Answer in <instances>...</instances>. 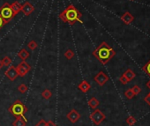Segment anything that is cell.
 Segmentation results:
<instances>
[{
	"label": "cell",
	"instance_id": "cell-1",
	"mask_svg": "<svg viewBox=\"0 0 150 126\" xmlns=\"http://www.w3.org/2000/svg\"><path fill=\"white\" fill-rule=\"evenodd\" d=\"M93 55L103 64H106L116 55V51L106 42H103L93 51Z\"/></svg>",
	"mask_w": 150,
	"mask_h": 126
},
{
	"label": "cell",
	"instance_id": "cell-2",
	"mask_svg": "<svg viewBox=\"0 0 150 126\" xmlns=\"http://www.w3.org/2000/svg\"><path fill=\"white\" fill-rule=\"evenodd\" d=\"M81 17L82 13L73 5H68L59 14V19L63 22L68 23L72 26L74 25L77 21L81 22Z\"/></svg>",
	"mask_w": 150,
	"mask_h": 126
},
{
	"label": "cell",
	"instance_id": "cell-3",
	"mask_svg": "<svg viewBox=\"0 0 150 126\" xmlns=\"http://www.w3.org/2000/svg\"><path fill=\"white\" fill-rule=\"evenodd\" d=\"M8 110L15 117H19V116L25 117V115L27 112V108L20 100H17L8 108Z\"/></svg>",
	"mask_w": 150,
	"mask_h": 126
},
{
	"label": "cell",
	"instance_id": "cell-4",
	"mask_svg": "<svg viewBox=\"0 0 150 126\" xmlns=\"http://www.w3.org/2000/svg\"><path fill=\"white\" fill-rule=\"evenodd\" d=\"M0 16L2 17V19L4 20L5 24L9 23L15 17V15L11 8L10 4L5 3L1 7H0Z\"/></svg>",
	"mask_w": 150,
	"mask_h": 126
},
{
	"label": "cell",
	"instance_id": "cell-5",
	"mask_svg": "<svg viewBox=\"0 0 150 126\" xmlns=\"http://www.w3.org/2000/svg\"><path fill=\"white\" fill-rule=\"evenodd\" d=\"M90 117V120H92V122L96 124V125H99L101 123L104 119H105V115L100 110H95V111H93L91 113V115L89 116Z\"/></svg>",
	"mask_w": 150,
	"mask_h": 126
},
{
	"label": "cell",
	"instance_id": "cell-6",
	"mask_svg": "<svg viewBox=\"0 0 150 126\" xmlns=\"http://www.w3.org/2000/svg\"><path fill=\"white\" fill-rule=\"evenodd\" d=\"M16 70H17V73H18L19 76L24 77L29 73V71L31 70V66L26 61H21V63H20L17 65V67H16Z\"/></svg>",
	"mask_w": 150,
	"mask_h": 126
},
{
	"label": "cell",
	"instance_id": "cell-7",
	"mask_svg": "<svg viewBox=\"0 0 150 126\" xmlns=\"http://www.w3.org/2000/svg\"><path fill=\"white\" fill-rule=\"evenodd\" d=\"M5 75L11 81H14L16 79L18 78V76H19V74L17 73V70H16V67H14L12 65H10V67L5 71Z\"/></svg>",
	"mask_w": 150,
	"mask_h": 126
},
{
	"label": "cell",
	"instance_id": "cell-8",
	"mask_svg": "<svg viewBox=\"0 0 150 126\" xmlns=\"http://www.w3.org/2000/svg\"><path fill=\"white\" fill-rule=\"evenodd\" d=\"M94 79L99 86H103L109 80V77L103 73V71H99V73L95 76Z\"/></svg>",
	"mask_w": 150,
	"mask_h": 126
},
{
	"label": "cell",
	"instance_id": "cell-9",
	"mask_svg": "<svg viewBox=\"0 0 150 126\" xmlns=\"http://www.w3.org/2000/svg\"><path fill=\"white\" fill-rule=\"evenodd\" d=\"M66 117H67V119L72 123H75L80 119V114L76 110H72L67 115H66Z\"/></svg>",
	"mask_w": 150,
	"mask_h": 126
},
{
	"label": "cell",
	"instance_id": "cell-10",
	"mask_svg": "<svg viewBox=\"0 0 150 126\" xmlns=\"http://www.w3.org/2000/svg\"><path fill=\"white\" fill-rule=\"evenodd\" d=\"M21 11H22V12L26 15V16H29L33 12L35 11V7H34V5H33L31 3H29V2H25L24 3V5L21 6Z\"/></svg>",
	"mask_w": 150,
	"mask_h": 126
},
{
	"label": "cell",
	"instance_id": "cell-11",
	"mask_svg": "<svg viewBox=\"0 0 150 126\" xmlns=\"http://www.w3.org/2000/svg\"><path fill=\"white\" fill-rule=\"evenodd\" d=\"M121 21H122L125 25H130L133 21H134V17H133L129 12H125L121 16Z\"/></svg>",
	"mask_w": 150,
	"mask_h": 126
},
{
	"label": "cell",
	"instance_id": "cell-12",
	"mask_svg": "<svg viewBox=\"0 0 150 126\" xmlns=\"http://www.w3.org/2000/svg\"><path fill=\"white\" fill-rule=\"evenodd\" d=\"M78 88L80 90V91H81L82 93H87V92L88 91V90L91 88V86H90V84H89L87 80H83V81H81V82L79 84Z\"/></svg>",
	"mask_w": 150,
	"mask_h": 126
},
{
	"label": "cell",
	"instance_id": "cell-13",
	"mask_svg": "<svg viewBox=\"0 0 150 126\" xmlns=\"http://www.w3.org/2000/svg\"><path fill=\"white\" fill-rule=\"evenodd\" d=\"M21 6L22 5L20 4L19 1H15V2H13L11 5V8H12V12H13V13H14L15 16L21 11Z\"/></svg>",
	"mask_w": 150,
	"mask_h": 126
},
{
	"label": "cell",
	"instance_id": "cell-14",
	"mask_svg": "<svg viewBox=\"0 0 150 126\" xmlns=\"http://www.w3.org/2000/svg\"><path fill=\"white\" fill-rule=\"evenodd\" d=\"M27 124V120L25 117H16V119L12 123V126H26Z\"/></svg>",
	"mask_w": 150,
	"mask_h": 126
},
{
	"label": "cell",
	"instance_id": "cell-15",
	"mask_svg": "<svg viewBox=\"0 0 150 126\" xmlns=\"http://www.w3.org/2000/svg\"><path fill=\"white\" fill-rule=\"evenodd\" d=\"M18 57H19V58H20L21 61H26V60L30 57V54L27 52V49H21L20 52L18 53Z\"/></svg>",
	"mask_w": 150,
	"mask_h": 126
},
{
	"label": "cell",
	"instance_id": "cell-16",
	"mask_svg": "<svg viewBox=\"0 0 150 126\" xmlns=\"http://www.w3.org/2000/svg\"><path fill=\"white\" fill-rule=\"evenodd\" d=\"M99 104H100V102H99V101L95 97H92L88 101V106L91 108V109H93V110H95L96 108L99 106Z\"/></svg>",
	"mask_w": 150,
	"mask_h": 126
},
{
	"label": "cell",
	"instance_id": "cell-17",
	"mask_svg": "<svg viewBox=\"0 0 150 126\" xmlns=\"http://www.w3.org/2000/svg\"><path fill=\"white\" fill-rule=\"evenodd\" d=\"M127 79H128V81H131L132 79H134L135 78V73H133V71L131 70V69H128V70H126L125 71V73L123 74Z\"/></svg>",
	"mask_w": 150,
	"mask_h": 126
},
{
	"label": "cell",
	"instance_id": "cell-18",
	"mask_svg": "<svg viewBox=\"0 0 150 126\" xmlns=\"http://www.w3.org/2000/svg\"><path fill=\"white\" fill-rule=\"evenodd\" d=\"M42 96L43 97V99L49 100V99H51V97L52 96V93L49 89H44L42 92Z\"/></svg>",
	"mask_w": 150,
	"mask_h": 126
},
{
	"label": "cell",
	"instance_id": "cell-19",
	"mask_svg": "<svg viewBox=\"0 0 150 126\" xmlns=\"http://www.w3.org/2000/svg\"><path fill=\"white\" fill-rule=\"evenodd\" d=\"M64 57L67 58L68 60H71L74 57V52L72 49H67V50L64 52Z\"/></svg>",
	"mask_w": 150,
	"mask_h": 126
},
{
	"label": "cell",
	"instance_id": "cell-20",
	"mask_svg": "<svg viewBox=\"0 0 150 126\" xmlns=\"http://www.w3.org/2000/svg\"><path fill=\"white\" fill-rule=\"evenodd\" d=\"M27 47H28L29 49H31V50H35V49L38 47V44H37V42H36V41L32 40V41H30V42L27 43Z\"/></svg>",
	"mask_w": 150,
	"mask_h": 126
},
{
	"label": "cell",
	"instance_id": "cell-21",
	"mask_svg": "<svg viewBox=\"0 0 150 126\" xmlns=\"http://www.w3.org/2000/svg\"><path fill=\"white\" fill-rule=\"evenodd\" d=\"M18 90H19V92L21 94H25L27 92V86L26 84H21L19 86H18Z\"/></svg>",
	"mask_w": 150,
	"mask_h": 126
},
{
	"label": "cell",
	"instance_id": "cell-22",
	"mask_svg": "<svg viewBox=\"0 0 150 126\" xmlns=\"http://www.w3.org/2000/svg\"><path fill=\"white\" fill-rule=\"evenodd\" d=\"M2 62H3V64H4V66H6V67L10 66V65L12 64V59H11L9 57H5V58L2 59Z\"/></svg>",
	"mask_w": 150,
	"mask_h": 126
},
{
	"label": "cell",
	"instance_id": "cell-23",
	"mask_svg": "<svg viewBox=\"0 0 150 126\" xmlns=\"http://www.w3.org/2000/svg\"><path fill=\"white\" fill-rule=\"evenodd\" d=\"M125 95L126 98H128V99H132V98L133 96H134L135 94H133V92L132 91V89H128L127 91H125Z\"/></svg>",
	"mask_w": 150,
	"mask_h": 126
},
{
	"label": "cell",
	"instance_id": "cell-24",
	"mask_svg": "<svg viewBox=\"0 0 150 126\" xmlns=\"http://www.w3.org/2000/svg\"><path fill=\"white\" fill-rule=\"evenodd\" d=\"M143 71L150 76V61H148L147 64H146V65L143 67Z\"/></svg>",
	"mask_w": 150,
	"mask_h": 126
},
{
	"label": "cell",
	"instance_id": "cell-25",
	"mask_svg": "<svg viewBox=\"0 0 150 126\" xmlns=\"http://www.w3.org/2000/svg\"><path fill=\"white\" fill-rule=\"evenodd\" d=\"M132 91L133 92V94H134L135 95L136 94H139L140 92H141V89L138 86H134L132 88Z\"/></svg>",
	"mask_w": 150,
	"mask_h": 126
},
{
	"label": "cell",
	"instance_id": "cell-26",
	"mask_svg": "<svg viewBox=\"0 0 150 126\" xmlns=\"http://www.w3.org/2000/svg\"><path fill=\"white\" fill-rule=\"evenodd\" d=\"M119 80H120V82L122 83V84H124V85H126L129 81H128V79L124 76V75H122L120 78H119Z\"/></svg>",
	"mask_w": 150,
	"mask_h": 126
},
{
	"label": "cell",
	"instance_id": "cell-27",
	"mask_svg": "<svg viewBox=\"0 0 150 126\" xmlns=\"http://www.w3.org/2000/svg\"><path fill=\"white\" fill-rule=\"evenodd\" d=\"M35 126H47V122L45 120H40Z\"/></svg>",
	"mask_w": 150,
	"mask_h": 126
},
{
	"label": "cell",
	"instance_id": "cell-28",
	"mask_svg": "<svg viewBox=\"0 0 150 126\" xmlns=\"http://www.w3.org/2000/svg\"><path fill=\"white\" fill-rule=\"evenodd\" d=\"M136 122V120L134 119V118H133V117H129V118H127V120H126V123L129 124V125H131V124H133V123H134Z\"/></svg>",
	"mask_w": 150,
	"mask_h": 126
},
{
	"label": "cell",
	"instance_id": "cell-29",
	"mask_svg": "<svg viewBox=\"0 0 150 126\" xmlns=\"http://www.w3.org/2000/svg\"><path fill=\"white\" fill-rule=\"evenodd\" d=\"M5 25V21H4V20L2 19V17L0 16V30H1V28H2Z\"/></svg>",
	"mask_w": 150,
	"mask_h": 126
},
{
	"label": "cell",
	"instance_id": "cell-30",
	"mask_svg": "<svg viewBox=\"0 0 150 126\" xmlns=\"http://www.w3.org/2000/svg\"><path fill=\"white\" fill-rule=\"evenodd\" d=\"M47 126H57V124L52 121H49L47 122Z\"/></svg>",
	"mask_w": 150,
	"mask_h": 126
},
{
	"label": "cell",
	"instance_id": "cell-31",
	"mask_svg": "<svg viewBox=\"0 0 150 126\" xmlns=\"http://www.w3.org/2000/svg\"><path fill=\"white\" fill-rule=\"evenodd\" d=\"M144 100H145V101H146V102H147V103H148V104L150 105V96H149V95L146 96Z\"/></svg>",
	"mask_w": 150,
	"mask_h": 126
},
{
	"label": "cell",
	"instance_id": "cell-32",
	"mask_svg": "<svg viewBox=\"0 0 150 126\" xmlns=\"http://www.w3.org/2000/svg\"><path fill=\"white\" fill-rule=\"evenodd\" d=\"M3 67H4V64H3L2 60H0V70H1Z\"/></svg>",
	"mask_w": 150,
	"mask_h": 126
},
{
	"label": "cell",
	"instance_id": "cell-33",
	"mask_svg": "<svg viewBox=\"0 0 150 126\" xmlns=\"http://www.w3.org/2000/svg\"><path fill=\"white\" fill-rule=\"evenodd\" d=\"M147 87H148V88H150V80H149V81L147 83Z\"/></svg>",
	"mask_w": 150,
	"mask_h": 126
},
{
	"label": "cell",
	"instance_id": "cell-34",
	"mask_svg": "<svg viewBox=\"0 0 150 126\" xmlns=\"http://www.w3.org/2000/svg\"><path fill=\"white\" fill-rule=\"evenodd\" d=\"M148 95H149V96H150V93H149V94H148Z\"/></svg>",
	"mask_w": 150,
	"mask_h": 126
},
{
	"label": "cell",
	"instance_id": "cell-35",
	"mask_svg": "<svg viewBox=\"0 0 150 126\" xmlns=\"http://www.w3.org/2000/svg\"><path fill=\"white\" fill-rule=\"evenodd\" d=\"M132 1H133V0H132Z\"/></svg>",
	"mask_w": 150,
	"mask_h": 126
}]
</instances>
